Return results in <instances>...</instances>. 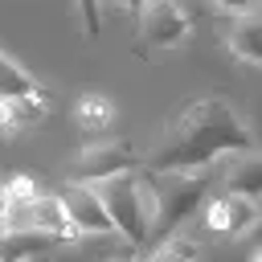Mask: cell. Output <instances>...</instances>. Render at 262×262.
I'll return each mask as SVG.
<instances>
[{
	"instance_id": "cell-1",
	"label": "cell",
	"mask_w": 262,
	"mask_h": 262,
	"mask_svg": "<svg viewBox=\"0 0 262 262\" xmlns=\"http://www.w3.org/2000/svg\"><path fill=\"white\" fill-rule=\"evenodd\" d=\"M254 151V135L221 94H201L176 111L168 139L143 160L147 172H201L225 156Z\"/></svg>"
},
{
	"instance_id": "cell-2",
	"label": "cell",
	"mask_w": 262,
	"mask_h": 262,
	"mask_svg": "<svg viewBox=\"0 0 262 262\" xmlns=\"http://www.w3.org/2000/svg\"><path fill=\"white\" fill-rule=\"evenodd\" d=\"M98 196L119 229V237L139 250L147 246V237L156 233V221H160V188H156V172L139 168V172H127L119 180H106L98 184Z\"/></svg>"
},
{
	"instance_id": "cell-3",
	"label": "cell",
	"mask_w": 262,
	"mask_h": 262,
	"mask_svg": "<svg viewBox=\"0 0 262 262\" xmlns=\"http://www.w3.org/2000/svg\"><path fill=\"white\" fill-rule=\"evenodd\" d=\"M156 188H160V221H156V233L164 237H176L180 225L201 209L209 205V188H213V172L201 168V172H156Z\"/></svg>"
},
{
	"instance_id": "cell-4",
	"label": "cell",
	"mask_w": 262,
	"mask_h": 262,
	"mask_svg": "<svg viewBox=\"0 0 262 262\" xmlns=\"http://www.w3.org/2000/svg\"><path fill=\"white\" fill-rule=\"evenodd\" d=\"M192 33V16L176 4V0H151L135 8V45L131 53L139 61H147L151 53H168L180 49Z\"/></svg>"
},
{
	"instance_id": "cell-5",
	"label": "cell",
	"mask_w": 262,
	"mask_h": 262,
	"mask_svg": "<svg viewBox=\"0 0 262 262\" xmlns=\"http://www.w3.org/2000/svg\"><path fill=\"white\" fill-rule=\"evenodd\" d=\"M139 168H143V160H139L123 139H98V143H86V147L74 156V164L66 168V180L98 188V184L119 180V176L139 172Z\"/></svg>"
},
{
	"instance_id": "cell-6",
	"label": "cell",
	"mask_w": 262,
	"mask_h": 262,
	"mask_svg": "<svg viewBox=\"0 0 262 262\" xmlns=\"http://www.w3.org/2000/svg\"><path fill=\"white\" fill-rule=\"evenodd\" d=\"M213 16H221V45L237 61L262 66V4H213Z\"/></svg>"
},
{
	"instance_id": "cell-7",
	"label": "cell",
	"mask_w": 262,
	"mask_h": 262,
	"mask_svg": "<svg viewBox=\"0 0 262 262\" xmlns=\"http://www.w3.org/2000/svg\"><path fill=\"white\" fill-rule=\"evenodd\" d=\"M53 192L61 196V209L70 213V221L78 225L82 237H90V233H98V237L119 233L115 221H111V213H106V205H102V196H98V188H90V184H74V180H61V188H53Z\"/></svg>"
},
{
	"instance_id": "cell-8",
	"label": "cell",
	"mask_w": 262,
	"mask_h": 262,
	"mask_svg": "<svg viewBox=\"0 0 262 262\" xmlns=\"http://www.w3.org/2000/svg\"><path fill=\"white\" fill-rule=\"evenodd\" d=\"M258 217H262L258 201L233 196V192H221V196H213V201L205 205V225H209L213 233H221V237H246V233L258 225Z\"/></svg>"
},
{
	"instance_id": "cell-9",
	"label": "cell",
	"mask_w": 262,
	"mask_h": 262,
	"mask_svg": "<svg viewBox=\"0 0 262 262\" xmlns=\"http://www.w3.org/2000/svg\"><path fill=\"white\" fill-rule=\"evenodd\" d=\"M217 164H221V184H225V192L250 196V201L262 196V151H258V147H254V151L225 156V160H217Z\"/></svg>"
},
{
	"instance_id": "cell-10",
	"label": "cell",
	"mask_w": 262,
	"mask_h": 262,
	"mask_svg": "<svg viewBox=\"0 0 262 262\" xmlns=\"http://www.w3.org/2000/svg\"><path fill=\"white\" fill-rule=\"evenodd\" d=\"M61 242L49 233H33V229H4L0 233V262H29L37 254L57 250Z\"/></svg>"
},
{
	"instance_id": "cell-11",
	"label": "cell",
	"mask_w": 262,
	"mask_h": 262,
	"mask_svg": "<svg viewBox=\"0 0 262 262\" xmlns=\"http://www.w3.org/2000/svg\"><path fill=\"white\" fill-rule=\"evenodd\" d=\"M74 119H78V127H82L86 135H94V143H98V139L111 131V123H115V102H111L106 94H98V90H86V94H78Z\"/></svg>"
},
{
	"instance_id": "cell-12",
	"label": "cell",
	"mask_w": 262,
	"mask_h": 262,
	"mask_svg": "<svg viewBox=\"0 0 262 262\" xmlns=\"http://www.w3.org/2000/svg\"><path fill=\"white\" fill-rule=\"evenodd\" d=\"M37 90H41V82H37L16 57H8V53L0 49V98L12 102V98H25V94H37Z\"/></svg>"
},
{
	"instance_id": "cell-13",
	"label": "cell",
	"mask_w": 262,
	"mask_h": 262,
	"mask_svg": "<svg viewBox=\"0 0 262 262\" xmlns=\"http://www.w3.org/2000/svg\"><path fill=\"white\" fill-rule=\"evenodd\" d=\"M196 254H201V242L188 233H176V237H164L143 262H196Z\"/></svg>"
},
{
	"instance_id": "cell-14",
	"label": "cell",
	"mask_w": 262,
	"mask_h": 262,
	"mask_svg": "<svg viewBox=\"0 0 262 262\" xmlns=\"http://www.w3.org/2000/svg\"><path fill=\"white\" fill-rule=\"evenodd\" d=\"M45 115H49V94H45V90H37V94H25V98H12V119H16V131H29V127H37Z\"/></svg>"
},
{
	"instance_id": "cell-15",
	"label": "cell",
	"mask_w": 262,
	"mask_h": 262,
	"mask_svg": "<svg viewBox=\"0 0 262 262\" xmlns=\"http://www.w3.org/2000/svg\"><path fill=\"white\" fill-rule=\"evenodd\" d=\"M8 192H12V205H29V201L45 196V188L33 176H8Z\"/></svg>"
},
{
	"instance_id": "cell-16",
	"label": "cell",
	"mask_w": 262,
	"mask_h": 262,
	"mask_svg": "<svg viewBox=\"0 0 262 262\" xmlns=\"http://www.w3.org/2000/svg\"><path fill=\"white\" fill-rule=\"evenodd\" d=\"M78 12H82V20H86V37L94 41V37H98V8H94V4H82Z\"/></svg>"
},
{
	"instance_id": "cell-17",
	"label": "cell",
	"mask_w": 262,
	"mask_h": 262,
	"mask_svg": "<svg viewBox=\"0 0 262 262\" xmlns=\"http://www.w3.org/2000/svg\"><path fill=\"white\" fill-rule=\"evenodd\" d=\"M0 135H16V119H12V102L0 98Z\"/></svg>"
},
{
	"instance_id": "cell-18",
	"label": "cell",
	"mask_w": 262,
	"mask_h": 262,
	"mask_svg": "<svg viewBox=\"0 0 262 262\" xmlns=\"http://www.w3.org/2000/svg\"><path fill=\"white\" fill-rule=\"evenodd\" d=\"M8 213H12V192H8V180H0V233L8 225Z\"/></svg>"
},
{
	"instance_id": "cell-19",
	"label": "cell",
	"mask_w": 262,
	"mask_h": 262,
	"mask_svg": "<svg viewBox=\"0 0 262 262\" xmlns=\"http://www.w3.org/2000/svg\"><path fill=\"white\" fill-rule=\"evenodd\" d=\"M106 262H143V258H135V254H115V258H106Z\"/></svg>"
},
{
	"instance_id": "cell-20",
	"label": "cell",
	"mask_w": 262,
	"mask_h": 262,
	"mask_svg": "<svg viewBox=\"0 0 262 262\" xmlns=\"http://www.w3.org/2000/svg\"><path fill=\"white\" fill-rule=\"evenodd\" d=\"M254 262H262V250H258V254H254Z\"/></svg>"
}]
</instances>
